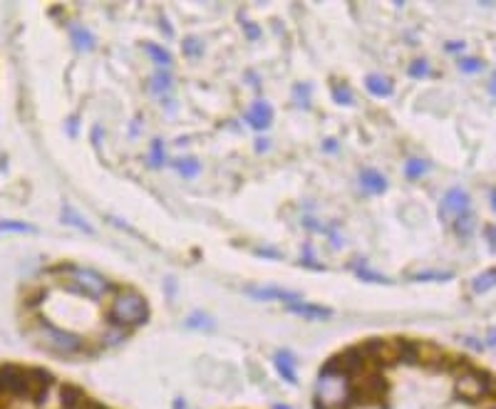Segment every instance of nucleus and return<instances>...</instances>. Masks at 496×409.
Masks as SVG:
<instances>
[{
    "label": "nucleus",
    "instance_id": "nucleus-1",
    "mask_svg": "<svg viewBox=\"0 0 496 409\" xmlns=\"http://www.w3.org/2000/svg\"><path fill=\"white\" fill-rule=\"evenodd\" d=\"M352 380L342 372L323 370L315 385V409H350Z\"/></svg>",
    "mask_w": 496,
    "mask_h": 409
},
{
    "label": "nucleus",
    "instance_id": "nucleus-2",
    "mask_svg": "<svg viewBox=\"0 0 496 409\" xmlns=\"http://www.w3.org/2000/svg\"><path fill=\"white\" fill-rule=\"evenodd\" d=\"M149 318V308H147L144 298L132 290H122L112 298L110 303V323L112 325H120V327H139L147 323Z\"/></svg>",
    "mask_w": 496,
    "mask_h": 409
},
{
    "label": "nucleus",
    "instance_id": "nucleus-3",
    "mask_svg": "<svg viewBox=\"0 0 496 409\" xmlns=\"http://www.w3.org/2000/svg\"><path fill=\"white\" fill-rule=\"evenodd\" d=\"M60 270L65 273V288L73 290V293L100 300L102 295H107L112 290V283L97 270L80 268V265H60Z\"/></svg>",
    "mask_w": 496,
    "mask_h": 409
},
{
    "label": "nucleus",
    "instance_id": "nucleus-4",
    "mask_svg": "<svg viewBox=\"0 0 496 409\" xmlns=\"http://www.w3.org/2000/svg\"><path fill=\"white\" fill-rule=\"evenodd\" d=\"M33 335L45 350L55 352V355L73 357V355H78V352H83V340H80L75 332L60 330V327H55L50 323H38L33 327Z\"/></svg>",
    "mask_w": 496,
    "mask_h": 409
},
{
    "label": "nucleus",
    "instance_id": "nucleus-5",
    "mask_svg": "<svg viewBox=\"0 0 496 409\" xmlns=\"http://www.w3.org/2000/svg\"><path fill=\"white\" fill-rule=\"evenodd\" d=\"M496 380L492 375H482V372H464L457 377V395L469 402H477L482 397L494 395Z\"/></svg>",
    "mask_w": 496,
    "mask_h": 409
},
{
    "label": "nucleus",
    "instance_id": "nucleus-6",
    "mask_svg": "<svg viewBox=\"0 0 496 409\" xmlns=\"http://www.w3.org/2000/svg\"><path fill=\"white\" fill-rule=\"evenodd\" d=\"M0 392L18 400H30V382L28 370L18 365H3L0 367Z\"/></svg>",
    "mask_w": 496,
    "mask_h": 409
},
{
    "label": "nucleus",
    "instance_id": "nucleus-7",
    "mask_svg": "<svg viewBox=\"0 0 496 409\" xmlns=\"http://www.w3.org/2000/svg\"><path fill=\"white\" fill-rule=\"evenodd\" d=\"M246 293L255 300H283L285 305L298 303L300 295L293 293V290H283V288H273V285H246Z\"/></svg>",
    "mask_w": 496,
    "mask_h": 409
},
{
    "label": "nucleus",
    "instance_id": "nucleus-8",
    "mask_svg": "<svg viewBox=\"0 0 496 409\" xmlns=\"http://www.w3.org/2000/svg\"><path fill=\"white\" fill-rule=\"evenodd\" d=\"M467 211H469V193L464 191V188H452V191H447V196H444V201H442V216L454 221V218Z\"/></svg>",
    "mask_w": 496,
    "mask_h": 409
},
{
    "label": "nucleus",
    "instance_id": "nucleus-9",
    "mask_svg": "<svg viewBox=\"0 0 496 409\" xmlns=\"http://www.w3.org/2000/svg\"><path fill=\"white\" fill-rule=\"evenodd\" d=\"M55 400H58V409H87V405H90L85 392L73 385H60Z\"/></svg>",
    "mask_w": 496,
    "mask_h": 409
},
{
    "label": "nucleus",
    "instance_id": "nucleus-10",
    "mask_svg": "<svg viewBox=\"0 0 496 409\" xmlns=\"http://www.w3.org/2000/svg\"><path fill=\"white\" fill-rule=\"evenodd\" d=\"M270 119H273V110H270L265 102H253L250 105V110L246 112V122L253 129H268Z\"/></svg>",
    "mask_w": 496,
    "mask_h": 409
},
{
    "label": "nucleus",
    "instance_id": "nucleus-11",
    "mask_svg": "<svg viewBox=\"0 0 496 409\" xmlns=\"http://www.w3.org/2000/svg\"><path fill=\"white\" fill-rule=\"evenodd\" d=\"M288 310H290V313H295V315H303V318H308V320H328V318H332V310L330 308H323V305L290 303Z\"/></svg>",
    "mask_w": 496,
    "mask_h": 409
},
{
    "label": "nucleus",
    "instance_id": "nucleus-12",
    "mask_svg": "<svg viewBox=\"0 0 496 409\" xmlns=\"http://www.w3.org/2000/svg\"><path fill=\"white\" fill-rule=\"evenodd\" d=\"M395 357H397V362L414 365V362H419V345H417V342H412V340L400 337V340H395Z\"/></svg>",
    "mask_w": 496,
    "mask_h": 409
},
{
    "label": "nucleus",
    "instance_id": "nucleus-13",
    "mask_svg": "<svg viewBox=\"0 0 496 409\" xmlns=\"http://www.w3.org/2000/svg\"><path fill=\"white\" fill-rule=\"evenodd\" d=\"M360 184L367 193H382L387 188V179L380 171H375V169H365L360 174Z\"/></svg>",
    "mask_w": 496,
    "mask_h": 409
},
{
    "label": "nucleus",
    "instance_id": "nucleus-14",
    "mask_svg": "<svg viewBox=\"0 0 496 409\" xmlns=\"http://www.w3.org/2000/svg\"><path fill=\"white\" fill-rule=\"evenodd\" d=\"M275 367H278L280 377L283 380H288L290 385H298V375H295V365H293V357L288 355V352H278V355L273 357Z\"/></svg>",
    "mask_w": 496,
    "mask_h": 409
},
{
    "label": "nucleus",
    "instance_id": "nucleus-15",
    "mask_svg": "<svg viewBox=\"0 0 496 409\" xmlns=\"http://www.w3.org/2000/svg\"><path fill=\"white\" fill-rule=\"evenodd\" d=\"M68 28H70V38H73V45L78 50H92V48H95V38H92L90 30H85L83 25H75V23H70Z\"/></svg>",
    "mask_w": 496,
    "mask_h": 409
},
{
    "label": "nucleus",
    "instance_id": "nucleus-16",
    "mask_svg": "<svg viewBox=\"0 0 496 409\" xmlns=\"http://www.w3.org/2000/svg\"><path fill=\"white\" fill-rule=\"evenodd\" d=\"M365 87H367V92H370V95H375V97L392 95V82L380 78V75H370V78L365 80Z\"/></svg>",
    "mask_w": 496,
    "mask_h": 409
},
{
    "label": "nucleus",
    "instance_id": "nucleus-17",
    "mask_svg": "<svg viewBox=\"0 0 496 409\" xmlns=\"http://www.w3.org/2000/svg\"><path fill=\"white\" fill-rule=\"evenodd\" d=\"M127 335H130V330L127 327H120V325H112L105 330V335H102V345H110V347H115V345H122V342L127 340Z\"/></svg>",
    "mask_w": 496,
    "mask_h": 409
},
{
    "label": "nucleus",
    "instance_id": "nucleus-18",
    "mask_svg": "<svg viewBox=\"0 0 496 409\" xmlns=\"http://www.w3.org/2000/svg\"><path fill=\"white\" fill-rule=\"evenodd\" d=\"M494 285H496V268L487 270V273H482V275H477V278H474V283H472V288H474V293H487V290H492Z\"/></svg>",
    "mask_w": 496,
    "mask_h": 409
},
{
    "label": "nucleus",
    "instance_id": "nucleus-19",
    "mask_svg": "<svg viewBox=\"0 0 496 409\" xmlns=\"http://www.w3.org/2000/svg\"><path fill=\"white\" fill-rule=\"evenodd\" d=\"M452 223H454V231H457V236H462V238L472 236V231H474V216L469 211L462 213V216H457Z\"/></svg>",
    "mask_w": 496,
    "mask_h": 409
},
{
    "label": "nucleus",
    "instance_id": "nucleus-20",
    "mask_svg": "<svg viewBox=\"0 0 496 409\" xmlns=\"http://www.w3.org/2000/svg\"><path fill=\"white\" fill-rule=\"evenodd\" d=\"M172 166L176 169L184 179H194L199 174V161L196 159H174Z\"/></svg>",
    "mask_w": 496,
    "mask_h": 409
},
{
    "label": "nucleus",
    "instance_id": "nucleus-21",
    "mask_svg": "<svg viewBox=\"0 0 496 409\" xmlns=\"http://www.w3.org/2000/svg\"><path fill=\"white\" fill-rule=\"evenodd\" d=\"M63 221L65 223H73L75 228H80V231H85V233H95V228H92L90 223H85L83 216H80V213H75L73 208H68V206L63 208Z\"/></svg>",
    "mask_w": 496,
    "mask_h": 409
},
{
    "label": "nucleus",
    "instance_id": "nucleus-22",
    "mask_svg": "<svg viewBox=\"0 0 496 409\" xmlns=\"http://www.w3.org/2000/svg\"><path fill=\"white\" fill-rule=\"evenodd\" d=\"M144 50H147V55H149L152 60H154L157 65H169L172 63V55L167 53L162 45H157V43H147L144 45Z\"/></svg>",
    "mask_w": 496,
    "mask_h": 409
},
{
    "label": "nucleus",
    "instance_id": "nucleus-23",
    "mask_svg": "<svg viewBox=\"0 0 496 409\" xmlns=\"http://www.w3.org/2000/svg\"><path fill=\"white\" fill-rule=\"evenodd\" d=\"M169 87H172V75L164 73V70H162V73H157L154 78H152V82H149V90H152V92H157V95H162V92H167Z\"/></svg>",
    "mask_w": 496,
    "mask_h": 409
},
{
    "label": "nucleus",
    "instance_id": "nucleus-24",
    "mask_svg": "<svg viewBox=\"0 0 496 409\" xmlns=\"http://www.w3.org/2000/svg\"><path fill=\"white\" fill-rule=\"evenodd\" d=\"M427 169H429V164L424 161V159H407V164H405V176L407 179H419L424 171H427Z\"/></svg>",
    "mask_w": 496,
    "mask_h": 409
},
{
    "label": "nucleus",
    "instance_id": "nucleus-25",
    "mask_svg": "<svg viewBox=\"0 0 496 409\" xmlns=\"http://www.w3.org/2000/svg\"><path fill=\"white\" fill-rule=\"evenodd\" d=\"M164 144H162V139H154L152 142V149H149V159H147V164H149V166H162V164H164Z\"/></svg>",
    "mask_w": 496,
    "mask_h": 409
},
{
    "label": "nucleus",
    "instance_id": "nucleus-26",
    "mask_svg": "<svg viewBox=\"0 0 496 409\" xmlns=\"http://www.w3.org/2000/svg\"><path fill=\"white\" fill-rule=\"evenodd\" d=\"M181 48H184V55H186V58H191V60L201 58V53H204V43L199 38H186Z\"/></svg>",
    "mask_w": 496,
    "mask_h": 409
},
{
    "label": "nucleus",
    "instance_id": "nucleus-27",
    "mask_svg": "<svg viewBox=\"0 0 496 409\" xmlns=\"http://www.w3.org/2000/svg\"><path fill=\"white\" fill-rule=\"evenodd\" d=\"M0 233H35V228L28 226V223L5 221V223H0Z\"/></svg>",
    "mask_w": 496,
    "mask_h": 409
},
{
    "label": "nucleus",
    "instance_id": "nucleus-28",
    "mask_svg": "<svg viewBox=\"0 0 496 409\" xmlns=\"http://www.w3.org/2000/svg\"><path fill=\"white\" fill-rule=\"evenodd\" d=\"M332 97L337 105H352V92L347 90V85H332Z\"/></svg>",
    "mask_w": 496,
    "mask_h": 409
},
{
    "label": "nucleus",
    "instance_id": "nucleus-29",
    "mask_svg": "<svg viewBox=\"0 0 496 409\" xmlns=\"http://www.w3.org/2000/svg\"><path fill=\"white\" fill-rule=\"evenodd\" d=\"M293 97L298 107H308L310 105V87L308 85H295L293 87Z\"/></svg>",
    "mask_w": 496,
    "mask_h": 409
},
{
    "label": "nucleus",
    "instance_id": "nucleus-30",
    "mask_svg": "<svg viewBox=\"0 0 496 409\" xmlns=\"http://www.w3.org/2000/svg\"><path fill=\"white\" fill-rule=\"evenodd\" d=\"M452 273L449 270H424V273H417L414 280H449Z\"/></svg>",
    "mask_w": 496,
    "mask_h": 409
},
{
    "label": "nucleus",
    "instance_id": "nucleus-31",
    "mask_svg": "<svg viewBox=\"0 0 496 409\" xmlns=\"http://www.w3.org/2000/svg\"><path fill=\"white\" fill-rule=\"evenodd\" d=\"M484 65H482V60H477V58H462L459 60V70H462V73H479V70H482Z\"/></svg>",
    "mask_w": 496,
    "mask_h": 409
},
{
    "label": "nucleus",
    "instance_id": "nucleus-32",
    "mask_svg": "<svg viewBox=\"0 0 496 409\" xmlns=\"http://www.w3.org/2000/svg\"><path fill=\"white\" fill-rule=\"evenodd\" d=\"M407 73L412 75V78H427L429 75V65L427 60H414V63L407 68Z\"/></svg>",
    "mask_w": 496,
    "mask_h": 409
},
{
    "label": "nucleus",
    "instance_id": "nucleus-33",
    "mask_svg": "<svg viewBox=\"0 0 496 409\" xmlns=\"http://www.w3.org/2000/svg\"><path fill=\"white\" fill-rule=\"evenodd\" d=\"M357 275H360L362 280H370V283H390L387 278H382V275H377V273H372V270L362 268V265H357Z\"/></svg>",
    "mask_w": 496,
    "mask_h": 409
},
{
    "label": "nucleus",
    "instance_id": "nucleus-34",
    "mask_svg": "<svg viewBox=\"0 0 496 409\" xmlns=\"http://www.w3.org/2000/svg\"><path fill=\"white\" fill-rule=\"evenodd\" d=\"M186 325H189V327H211L213 323H211V320H209L204 313H194L191 318L186 320Z\"/></svg>",
    "mask_w": 496,
    "mask_h": 409
},
{
    "label": "nucleus",
    "instance_id": "nucleus-35",
    "mask_svg": "<svg viewBox=\"0 0 496 409\" xmlns=\"http://www.w3.org/2000/svg\"><path fill=\"white\" fill-rule=\"evenodd\" d=\"M243 33H246V38L248 40H258L260 38V28L255 23H246V20H243Z\"/></svg>",
    "mask_w": 496,
    "mask_h": 409
},
{
    "label": "nucleus",
    "instance_id": "nucleus-36",
    "mask_svg": "<svg viewBox=\"0 0 496 409\" xmlns=\"http://www.w3.org/2000/svg\"><path fill=\"white\" fill-rule=\"evenodd\" d=\"M68 132L73 137H78V132H80V119L78 117H70V122H68Z\"/></svg>",
    "mask_w": 496,
    "mask_h": 409
},
{
    "label": "nucleus",
    "instance_id": "nucleus-37",
    "mask_svg": "<svg viewBox=\"0 0 496 409\" xmlns=\"http://www.w3.org/2000/svg\"><path fill=\"white\" fill-rule=\"evenodd\" d=\"M487 241L492 245V250H496V226H487Z\"/></svg>",
    "mask_w": 496,
    "mask_h": 409
},
{
    "label": "nucleus",
    "instance_id": "nucleus-38",
    "mask_svg": "<svg viewBox=\"0 0 496 409\" xmlns=\"http://www.w3.org/2000/svg\"><path fill=\"white\" fill-rule=\"evenodd\" d=\"M255 253H260V255H270V258H280V253L278 250H273V248H258Z\"/></svg>",
    "mask_w": 496,
    "mask_h": 409
},
{
    "label": "nucleus",
    "instance_id": "nucleus-39",
    "mask_svg": "<svg viewBox=\"0 0 496 409\" xmlns=\"http://www.w3.org/2000/svg\"><path fill=\"white\" fill-rule=\"evenodd\" d=\"M255 149H258V152L268 149V139H265V137H258V142H255Z\"/></svg>",
    "mask_w": 496,
    "mask_h": 409
},
{
    "label": "nucleus",
    "instance_id": "nucleus-40",
    "mask_svg": "<svg viewBox=\"0 0 496 409\" xmlns=\"http://www.w3.org/2000/svg\"><path fill=\"white\" fill-rule=\"evenodd\" d=\"M487 345H489V347H494V345H496V327H494V330H489V332H487Z\"/></svg>",
    "mask_w": 496,
    "mask_h": 409
},
{
    "label": "nucleus",
    "instance_id": "nucleus-41",
    "mask_svg": "<svg viewBox=\"0 0 496 409\" xmlns=\"http://www.w3.org/2000/svg\"><path fill=\"white\" fill-rule=\"evenodd\" d=\"M323 149H325V152H335V149H337V144L330 139V142H325V144H323Z\"/></svg>",
    "mask_w": 496,
    "mask_h": 409
},
{
    "label": "nucleus",
    "instance_id": "nucleus-42",
    "mask_svg": "<svg viewBox=\"0 0 496 409\" xmlns=\"http://www.w3.org/2000/svg\"><path fill=\"white\" fill-rule=\"evenodd\" d=\"M489 92H492V95H496V73H494V78L489 80Z\"/></svg>",
    "mask_w": 496,
    "mask_h": 409
},
{
    "label": "nucleus",
    "instance_id": "nucleus-43",
    "mask_svg": "<svg viewBox=\"0 0 496 409\" xmlns=\"http://www.w3.org/2000/svg\"><path fill=\"white\" fill-rule=\"evenodd\" d=\"M87 409H110V407L100 405V402H90V405H87Z\"/></svg>",
    "mask_w": 496,
    "mask_h": 409
},
{
    "label": "nucleus",
    "instance_id": "nucleus-44",
    "mask_svg": "<svg viewBox=\"0 0 496 409\" xmlns=\"http://www.w3.org/2000/svg\"><path fill=\"white\" fill-rule=\"evenodd\" d=\"M464 45L462 43H454V45H447V50H452V53H457V50H462Z\"/></svg>",
    "mask_w": 496,
    "mask_h": 409
},
{
    "label": "nucleus",
    "instance_id": "nucleus-45",
    "mask_svg": "<svg viewBox=\"0 0 496 409\" xmlns=\"http://www.w3.org/2000/svg\"><path fill=\"white\" fill-rule=\"evenodd\" d=\"M137 132H139V119H137V122H134V124H132V137H134V134H137Z\"/></svg>",
    "mask_w": 496,
    "mask_h": 409
},
{
    "label": "nucleus",
    "instance_id": "nucleus-46",
    "mask_svg": "<svg viewBox=\"0 0 496 409\" xmlns=\"http://www.w3.org/2000/svg\"><path fill=\"white\" fill-rule=\"evenodd\" d=\"M492 208H494V211H496V188H494V191H492Z\"/></svg>",
    "mask_w": 496,
    "mask_h": 409
},
{
    "label": "nucleus",
    "instance_id": "nucleus-47",
    "mask_svg": "<svg viewBox=\"0 0 496 409\" xmlns=\"http://www.w3.org/2000/svg\"><path fill=\"white\" fill-rule=\"evenodd\" d=\"M273 409H293V407H288V405H273Z\"/></svg>",
    "mask_w": 496,
    "mask_h": 409
}]
</instances>
